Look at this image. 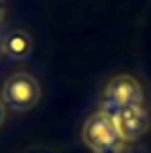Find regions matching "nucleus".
<instances>
[{
    "instance_id": "1",
    "label": "nucleus",
    "mask_w": 151,
    "mask_h": 153,
    "mask_svg": "<svg viewBox=\"0 0 151 153\" xmlns=\"http://www.w3.org/2000/svg\"><path fill=\"white\" fill-rule=\"evenodd\" d=\"M81 138L93 153H116L120 151L124 142L116 130L113 112L109 111H99L91 114L81 130Z\"/></svg>"
},
{
    "instance_id": "2",
    "label": "nucleus",
    "mask_w": 151,
    "mask_h": 153,
    "mask_svg": "<svg viewBox=\"0 0 151 153\" xmlns=\"http://www.w3.org/2000/svg\"><path fill=\"white\" fill-rule=\"evenodd\" d=\"M4 103L18 112L31 111L41 99V85L27 72H16L6 79L2 87Z\"/></svg>"
},
{
    "instance_id": "3",
    "label": "nucleus",
    "mask_w": 151,
    "mask_h": 153,
    "mask_svg": "<svg viewBox=\"0 0 151 153\" xmlns=\"http://www.w3.org/2000/svg\"><path fill=\"white\" fill-rule=\"evenodd\" d=\"M113 118L124 142H138L149 128V114L141 105L116 108L113 112Z\"/></svg>"
},
{
    "instance_id": "4",
    "label": "nucleus",
    "mask_w": 151,
    "mask_h": 153,
    "mask_svg": "<svg viewBox=\"0 0 151 153\" xmlns=\"http://www.w3.org/2000/svg\"><path fill=\"white\" fill-rule=\"evenodd\" d=\"M105 95H107L109 105L114 108L141 105V101H144V91H141L140 82L134 76H128V74L114 76L107 85Z\"/></svg>"
},
{
    "instance_id": "5",
    "label": "nucleus",
    "mask_w": 151,
    "mask_h": 153,
    "mask_svg": "<svg viewBox=\"0 0 151 153\" xmlns=\"http://www.w3.org/2000/svg\"><path fill=\"white\" fill-rule=\"evenodd\" d=\"M31 37L21 29H16L4 37V54L14 60H25L31 54Z\"/></svg>"
},
{
    "instance_id": "6",
    "label": "nucleus",
    "mask_w": 151,
    "mask_h": 153,
    "mask_svg": "<svg viewBox=\"0 0 151 153\" xmlns=\"http://www.w3.org/2000/svg\"><path fill=\"white\" fill-rule=\"evenodd\" d=\"M4 120H6V108H4V105L0 103V126L4 124Z\"/></svg>"
},
{
    "instance_id": "7",
    "label": "nucleus",
    "mask_w": 151,
    "mask_h": 153,
    "mask_svg": "<svg viewBox=\"0 0 151 153\" xmlns=\"http://www.w3.org/2000/svg\"><path fill=\"white\" fill-rule=\"evenodd\" d=\"M4 18V0H0V22Z\"/></svg>"
},
{
    "instance_id": "8",
    "label": "nucleus",
    "mask_w": 151,
    "mask_h": 153,
    "mask_svg": "<svg viewBox=\"0 0 151 153\" xmlns=\"http://www.w3.org/2000/svg\"><path fill=\"white\" fill-rule=\"evenodd\" d=\"M4 52V39H0V54Z\"/></svg>"
}]
</instances>
